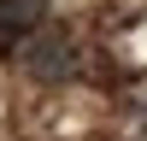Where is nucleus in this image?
I'll return each instance as SVG.
<instances>
[{
	"instance_id": "f257e3e1",
	"label": "nucleus",
	"mask_w": 147,
	"mask_h": 141,
	"mask_svg": "<svg viewBox=\"0 0 147 141\" xmlns=\"http://www.w3.org/2000/svg\"><path fill=\"white\" fill-rule=\"evenodd\" d=\"M18 65H24V77H35V82H65L71 70H77V41H71L65 30H35L30 41L18 47Z\"/></svg>"
},
{
	"instance_id": "f03ea898",
	"label": "nucleus",
	"mask_w": 147,
	"mask_h": 141,
	"mask_svg": "<svg viewBox=\"0 0 147 141\" xmlns=\"http://www.w3.org/2000/svg\"><path fill=\"white\" fill-rule=\"evenodd\" d=\"M47 0H0V53H18L35 30H41Z\"/></svg>"
}]
</instances>
